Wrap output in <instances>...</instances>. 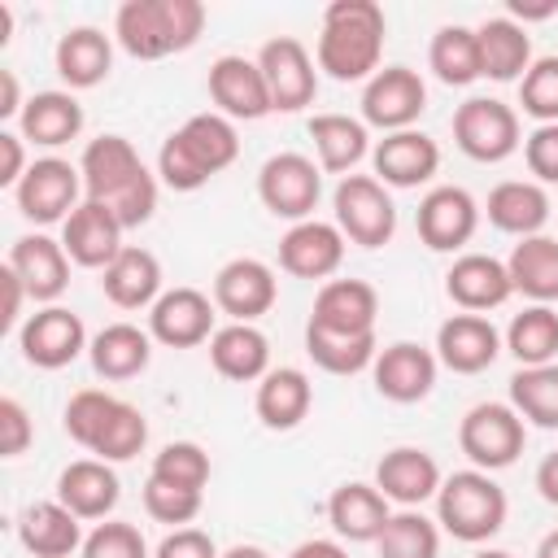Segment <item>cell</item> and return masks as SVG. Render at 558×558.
Instances as JSON below:
<instances>
[{
  "instance_id": "55",
  "label": "cell",
  "mask_w": 558,
  "mask_h": 558,
  "mask_svg": "<svg viewBox=\"0 0 558 558\" xmlns=\"http://www.w3.org/2000/svg\"><path fill=\"white\" fill-rule=\"evenodd\" d=\"M26 100H22V87H17V74L13 70H0V118H22Z\"/></svg>"
},
{
  "instance_id": "46",
  "label": "cell",
  "mask_w": 558,
  "mask_h": 558,
  "mask_svg": "<svg viewBox=\"0 0 558 558\" xmlns=\"http://www.w3.org/2000/svg\"><path fill=\"white\" fill-rule=\"evenodd\" d=\"M148 475H157L166 484H179V488L205 493V484H209V453L196 440H170V445L157 449Z\"/></svg>"
},
{
  "instance_id": "17",
  "label": "cell",
  "mask_w": 558,
  "mask_h": 558,
  "mask_svg": "<svg viewBox=\"0 0 558 558\" xmlns=\"http://www.w3.org/2000/svg\"><path fill=\"white\" fill-rule=\"evenodd\" d=\"M279 301V279L262 257H231L214 275V305L231 323H257Z\"/></svg>"
},
{
  "instance_id": "31",
  "label": "cell",
  "mask_w": 558,
  "mask_h": 558,
  "mask_svg": "<svg viewBox=\"0 0 558 558\" xmlns=\"http://www.w3.org/2000/svg\"><path fill=\"white\" fill-rule=\"evenodd\" d=\"M100 292L109 296V305L118 310H153L157 296L166 292L161 288V262L157 253L140 248V244H126L105 270H100Z\"/></svg>"
},
{
  "instance_id": "35",
  "label": "cell",
  "mask_w": 558,
  "mask_h": 558,
  "mask_svg": "<svg viewBox=\"0 0 558 558\" xmlns=\"http://www.w3.org/2000/svg\"><path fill=\"white\" fill-rule=\"evenodd\" d=\"M78 131H83V105L65 87L35 92L17 118V135L26 144H39V148H61V144L78 140Z\"/></svg>"
},
{
  "instance_id": "24",
  "label": "cell",
  "mask_w": 558,
  "mask_h": 558,
  "mask_svg": "<svg viewBox=\"0 0 558 558\" xmlns=\"http://www.w3.org/2000/svg\"><path fill=\"white\" fill-rule=\"evenodd\" d=\"M501 331L484 314H449L436 327V362L453 375H480L501 353Z\"/></svg>"
},
{
  "instance_id": "52",
  "label": "cell",
  "mask_w": 558,
  "mask_h": 558,
  "mask_svg": "<svg viewBox=\"0 0 558 558\" xmlns=\"http://www.w3.org/2000/svg\"><path fill=\"white\" fill-rule=\"evenodd\" d=\"M31 436H35V427H31L26 405L17 397H0V449H4V458H22Z\"/></svg>"
},
{
  "instance_id": "60",
  "label": "cell",
  "mask_w": 558,
  "mask_h": 558,
  "mask_svg": "<svg viewBox=\"0 0 558 558\" xmlns=\"http://www.w3.org/2000/svg\"><path fill=\"white\" fill-rule=\"evenodd\" d=\"M536 558H558V527L541 536V545H536Z\"/></svg>"
},
{
  "instance_id": "19",
  "label": "cell",
  "mask_w": 558,
  "mask_h": 558,
  "mask_svg": "<svg viewBox=\"0 0 558 558\" xmlns=\"http://www.w3.org/2000/svg\"><path fill=\"white\" fill-rule=\"evenodd\" d=\"M205 87H209V100L218 105V113L231 118V122H257V118L275 113L270 87H266L257 61H248V57H235V52L218 57L209 65Z\"/></svg>"
},
{
  "instance_id": "4",
  "label": "cell",
  "mask_w": 558,
  "mask_h": 558,
  "mask_svg": "<svg viewBox=\"0 0 558 558\" xmlns=\"http://www.w3.org/2000/svg\"><path fill=\"white\" fill-rule=\"evenodd\" d=\"M61 423H65V436L100 462H131L148 445V418L140 414V405L105 388H78L65 401Z\"/></svg>"
},
{
  "instance_id": "5",
  "label": "cell",
  "mask_w": 558,
  "mask_h": 558,
  "mask_svg": "<svg viewBox=\"0 0 558 558\" xmlns=\"http://www.w3.org/2000/svg\"><path fill=\"white\" fill-rule=\"evenodd\" d=\"M205 31L201 0H126L113 13V44L135 61L187 52Z\"/></svg>"
},
{
  "instance_id": "13",
  "label": "cell",
  "mask_w": 558,
  "mask_h": 558,
  "mask_svg": "<svg viewBox=\"0 0 558 558\" xmlns=\"http://www.w3.org/2000/svg\"><path fill=\"white\" fill-rule=\"evenodd\" d=\"M266 87H270V105L275 113H301L305 105H314L318 96V70H314V57L305 52L301 39L292 35H275L262 44V52L253 57Z\"/></svg>"
},
{
  "instance_id": "6",
  "label": "cell",
  "mask_w": 558,
  "mask_h": 558,
  "mask_svg": "<svg viewBox=\"0 0 558 558\" xmlns=\"http://www.w3.org/2000/svg\"><path fill=\"white\" fill-rule=\"evenodd\" d=\"M506 514H510V501H506V488L488 475V471H453L440 480V493H436V523L440 532H449L453 541L462 545H484L493 541L501 527H506Z\"/></svg>"
},
{
  "instance_id": "12",
  "label": "cell",
  "mask_w": 558,
  "mask_h": 558,
  "mask_svg": "<svg viewBox=\"0 0 558 558\" xmlns=\"http://www.w3.org/2000/svg\"><path fill=\"white\" fill-rule=\"evenodd\" d=\"M423 109H427V83L410 65H379V74L366 78L362 87V122L384 135L410 131L423 118Z\"/></svg>"
},
{
  "instance_id": "1",
  "label": "cell",
  "mask_w": 558,
  "mask_h": 558,
  "mask_svg": "<svg viewBox=\"0 0 558 558\" xmlns=\"http://www.w3.org/2000/svg\"><path fill=\"white\" fill-rule=\"evenodd\" d=\"M83 196L105 205L126 231L144 227L157 209V174L144 166V157L135 153V144L126 135H96L87 140L83 157Z\"/></svg>"
},
{
  "instance_id": "54",
  "label": "cell",
  "mask_w": 558,
  "mask_h": 558,
  "mask_svg": "<svg viewBox=\"0 0 558 558\" xmlns=\"http://www.w3.org/2000/svg\"><path fill=\"white\" fill-rule=\"evenodd\" d=\"M0 288H4V310H0V323H4V327H17V318H22V301H31V296H26L22 279H17L9 266L0 270Z\"/></svg>"
},
{
  "instance_id": "3",
  "label": "cell",
  "mask_w": 558,
  "mask_h": 558,
  "mask_svg": "<svg viewBox=\"0 0 558 558\" xmlns=\"http://www.w3.org/2000/svg\"><path fill=\"white\" fill-rule=\"evenodd\" d=\"M240 157L235 122L214 113H192L179 131H170L157 148V179L170 192H201L214 174H222Z\"/></svg>"
},
{
  "instance_id": "23",
  "label": "cell",
  "mask_w": 558,
  "mask_h": 558,
  "mask_svg": "<svg viewBox=\"0 0 558 558\" xmlns=\"http://www.w3.org/2000/svg\"><path fill=\"white\" fill-rule=\"evenodd\" d=\"M371 166H375V179H379L384 187H401V192H405V187L427 183V179L440 170V144H436L427 131H418V126L392 131V135L375 140Z\"/></svg>"
},
{
  "instance_id": "9",
  "label": "cell",
  "mask_w": 558,
  "mask_h": 558,
  "mask_svg": "<svg viewBox=\"0 0 558 558\" xmlns=\"http://www.w3.org/2000/svg\"><path fill=\"white\" fill-rule=\"evenodd\" d=\"M453 144L484 166H497L506 157L519 153L523 144V126H519V109L497 100V96H471L453 109Z\"/></svg>"
},
{
  "instance_id": "37",
  "label": "cell",
  "mask_w": 558,
  "mask_h": 558,
  "mask_svg": "<svg viewBox=\"0 0 558 558\" xmlns=\"http://www.w3.org/2000/svg\"><path fill=\"white\" fill-rule=\"evenodd\" d=\"M87 357H92V371L100 379L122 384V379H135V375L148 371V362H153V336L140 331L135 323H109V327H100L92 336Z\"/></svg>"
},
{
  "instance_id": "61",
  "label": "cell",
  "mask_w": 558,
  "mask_h": 558,
  "mask_svg": "<svg viewBox=\"0 0 558 558\" xmlns=\"http://www.w3.org/2000/svg\"><path fill=\"white\" fill-rule=\"evenodd\" d=\"M471 558H514V554H506V549H480V554H471Z\"/></svg>"
},
{
  "instance_id": "43",
  "label": "cell",
  "mask_w": 558,
  "mask_h": 558,
  "mask_svg": "<svg viewBox=\"0 0 558 558\" xmlns=\"http://www.w3.org/2000/svg\"><path fill=\"white\" fill-rule=\"evenodd\" d=\"M305 353L327 375H362L375 366L379 340H375V331L371 336H344V331H323V327L305 323Z\"/></svg>"
},
{
  "instance_id": "25",
  "label": "cell",
  "mask_w": 558,
  "mask_h": 558,
  "mask_svg": "<svg viewBox=\"0 0 558 558\" xmlns=\"http://www.w3.org/2000/svg\"><path fill=\"white\" fill-rule=\"evenodd\" d=\"M445 292L462 314H488L514 296V283L506 262H497L493 253H462L445 270Z\"/></svg>"
},
{
  "instance_id": "18",
  "label": "cell",
  "mask_w": 558,
  "mask_h": 558,
  "mask_svg": "<svg viewBox=\"0 0 558 558\" xmlns=\"http://www.w3.org/2000/svg\"><path fill=\"white\" fill-rule=\"evenodd\" d=\"M436 349H423L414 340H397V344H384L375 366H371V379H375V392L392 405H414L423 397H432L436 388Z\"/></svg>"
},
{
  "instance_id": "33",
  "label": "cell",
  "mask_w": 558,
  "mask_h": 558,
  "mask_svg": "<svg viewBox=\"0 0 558 558\" xmlns=\"http://www.w3.org/2000/svg\"><path fill=\"white\" fill-rule=\"evenodd\" d=\"M314 405V384L301 366H270L262 379H257V397H253V410L262 418V427L270 432H292L305 423Z\"/></svg>"
},
{
  "instance_id": "40",
  "label": "cell",
  "mask_w": 558,
  "mask_h": 558,
  "mask_svg": "<svg viewBox=\"0 0 558 558\" xmlns=\"http://www.w3.org/2000/svg\"><path fill=\"white\" fill-rule=\"evenodd\" d=\"M514 292H523L532 305H554L558 301V240L554 235H527L510 248L506 257Z\"/></svg>"
},
{
  "instance_id": "16",
  "label": "cell",
  "mask_w": 558,
  "mask_h": 558,
  "mask_svg": "<svg viewBox=\"0 0 558 558\" xmlns=\"http://www.w3.org/2000/svg\"><path fill=\"white\" fill-rule=\"evenodd\" d=\"M214 318H218L214 296L179 283V288H166L157 296V305L148 310V336L166 349H196L218 331Z\"/></svg>"
},
{
  "instance_id": "22",
  "label": "cell",
  "mask_w": 558,
  "mask_h": 558,
  "mask_svg": "<svg viewBox=\"0 0 558 558\" xmlns=\"http://www.w3.org/2000/svg\"><path fill=\"white\" fill-rule=\"evenodd\" d=\"M440 466H436V458L427 453V449H418V445H397V449H388L379 462H375V488L392 501V506H401V510H418L423 501H436V493H440Z\"/></svg>"
},
{
  "instance_id": "44",
  "label": "cell",
  "mask_w": 558,
  "mask_h": 558,
  "mask_svg": "<svg viewBox=\"0 0 558 558\" xmlns=\"http://www.w3.org/2000/svg\"><path fill=\"white\" fill-rule=\"evenodd\" d=\"M510 405L523 423L558 432V362L545 366H519L510 375Z\"/></svg>"
},
{
  "instance_id": "20",
  "label": "cell",
  "mask_w": 558,
  "mask_h": 558,
  "mask_svg": "<svg viewBox=\"0 0 558 558\" xmlns=\"http://www.w3.org/2000/svg\"><path fill=\"white\" fill-rule=\"evenodd\" d=\"M4 266L22 279V288H26V296H31L35 305H57L61 292L70 288V266H74V262H70V253L61 248V240L35 231V235H17V240H13Z\"/></svg>"
},
{
  "instance_id": "51",
  "label": "cell",
  "mask_w": 558,
  "mask_h": 558,
  "mask_svg": "<svg viewBox=\"0 0 558 558\" xmlns=\"http://www.w3.org/2000/svg\"><path fill=\"white\" fill-rule=\"evenodd\" d=\"M153 558H222V549L214 545L209 532H201V527L187 523V527H170V532L157 541Z\"/></svg>"
},
{
  "instance_id": "34",
  "label": "cell",
  "mask_w": 558,
  "mask_h": 558,
  "mask_svg": "<svg viewBox=\"0 0 558 558\" xmlns=\"http://www.w3.org/2000/svg\"><path fill=\"white\" fill-rule=\"evenodd\" d=\"M17 541L26 554L35 558H70L83 549V519L70 514L57 497L52 501H31L22 514H17Z\"/></svg>"
},
{
  "instance_id": "7",
  "label": "cell",
  "mask_w": 558,
  "mask_h": 558,
  "mask_svg": "<svg viewBox=\"0 0 558 558\" xmlns=\"http://www.w3.org/2000/svg\"><path fill=\"white\" fill-rule=\"evenodd\" d=\"M331 222L357 248H384L397 235V205L392 192L375 174H344L331 192Z\"/></svg>"
},
{
  "instance_id": "28",
  "label": "cell",
  "mask_w": 558,
  "mask_h": 558,
  "mask_svg": "<svg viewBox=\"0 0 558 558\" xmlns=\"http://www.w3.org/2000/svg\"><path fill=\"white\" fill-rule=\"evenodd\" d=\"M122 222L105 209V205H96V201H83L65 222H61V248L70 253V262L74 266H83V270H105L126 244H122Z\"/></svg>"
},
{
  "instance_id": "49",
  "label": "cell",
  "mask_w": 558,
  "mask_h": 558,
  "mask_svg": "<svg viewBox=\"0 0 558 558\" xmlns=\"http://www.w3.org/2000/svg\"><path fill=\"white\" fill-rule=\"evenodd\" d=\"M78 554H83V558H153L144 532H140L135 523H122V519L96 523V527L87 532V541H83Z\"/></svg>"
},
{
  "instance_id": "8",
  "label": "cell",
  "mask_w": 558,
  "mask_h": 558,
  "mask_svg": "<svg viewBox=\"0 0 558 558\" xmlns=\"http://www.w3.org/2000/svg\"><path fill=\"white\" fill-rule=\"evenodd\" d=\"M527 445V423L510 401H480L458 423V449L475 471H506Z\"/></svg>"
},
{
  "instance_id": "14",
  "label": "cell",
  "mask_w": 558,
  "mask_h": 558,
  "mask_svg": "<svg viewBox=\"0 0 558 558\" xmlns=\"http://www.w3.org/2000/svg\"><path fill=\"white\" fill-rule=\"evenodd\" d=\"M87 327L74 310L65 305H39L22 327H17V349L35 371H61L78 353H87Z\"/></svg>"
},
{
  "instance_id": "42",
  "label": "cell",
  "mask_w": 558,
  "mask_h": 558,
  "mask_svg": "<svg viewBox=\"0 0 558 558\" xmlns=\"http://www.w3.org/2000/svg\"><path fill=\"white\" fill-rule=\"evenodd\" d=\"M427 65H432V74H436L445 87H471L475 78H484L475 26H458V22L440 26V31L432 35Z\"/></svg>"
},
{
  "instance_id": "59",
  "label": "cell",
  "mask_w": 558,
  "mask_h": 558,
  "mask_svg": "<svg viewBox=\"0 0 558 558\" xmlns=\"http://www.w3.org/2000/svg\"><path fill=\"white\" fill-rule=\"evenodd\" d=\"M222 558H270L262 545H231V549H222Z\"/></svg>"
},
{
  "instance_id": "21",
  "label": "cell",
  "mask_w": 558,
  "mask_h": 558,
  "mask_svg": "<svg viewBox=\"0 0 558 558\" xmlns=\"http://www.w3.org/2000/svg\"><path fill=\"white\" fill-rule=\"evenodd\" d=\"M344 235L336 222H323V218H305V222H292L279 240V266L292 275V279H331L344 262Z\"/></svg>"
},
{
  "instance_id": "50",
  "label": "cell",
  "mask_w": 558,
  "mask_h": 558,
  "mask_svg": "<svg viewBox=\"0 0 558 558\" xmlns=\"http://www.w3.org/2000/svg\"><path fill=\"white\" fill-rule=\"evenodd\" d=\"M523 161H527V170L541 187L558 183V122L536 126L532 135H523Z\"/></svg>"
},
{
  "instance_id": "47",
  "label": "cell",
  "mask_w": 558,
  "mask_h": 558,
  "mask_svg": "<svg viewBox=\"0 0 558 558\" xmlns=\"http://www.w3.org/2000/svg\"><path fill=\"white\" fill-rule=\"evenodd\" d=\"M519 105L536 126L558 122V57H536L519 78Z\"/></svg>"
},
{
  "instance_id": "56",
  "label": "cell",
  "mask_w": 558,
  "mask_h": 558,
  "mask_svg": "<svg viewBox=\"0 0 558 558\" xmlns=\"http://www.w3.org/2000/svg\"><path fill=\"white\" fill-rule=\"evenodd\" d=\"M536 493H541V501L558 506V449L541 458V466H536Z\"/></svg>"
},
{
  "instance_id": "32",
  "label": "cell",
  "mask_w": 558,
  "mask_h": 558,
  "mask_svg": "<svg viewBox=\"0 0 558 558\" xmlns=\"http://www.w3.org/2000/svg\"><path fill=\"white\" fill-rule=\"evenodd\" d=\"M488 222L514 240H527V235H541L549 214H554V201L549 192L536 183V179H506L488 192V205H484Z\"/></svg>"
},
{
  "instance_id": "41",
  "label": "cell",
  "mask_w": 558,
  "mask_h": 558,
  "mask_svg": "<svg viewBox=\"0 0 558 558\" xmlns=\"http://www.w3.org/2000/svg\"><path fill=\"white\" fill-rule=\"evenodd\" d=\"M506 353L519 362V366H545V362H558V310L554 305H523L506 336H501Z\"/></svg>"
},
{
  "instance_id": "10",
  "label": "cell",
  "mask_w": 558,
  "mask_h": 558,
  "mask_svg": "<svg viewBox=\"0 0 558 558\" xmlns=\"http://www.w3.org/2000/svg\"><path fill=\"white\" fill-rule=\"evenodd\" d=\"M323 196V166L305 153H275L257 170V201L288 222L314 218Z\"/></svg>"
},
{
  "instance_id": "38",
  "label": "cell",
  "mask_w": 558,
  "mask_h": 558,
  "mask_svg": "<svg viewBox=\"0 0 558 558\" xmlns=\"http://www.w3.org/2000/svg\"><path fill=\"white\" fill-rule=\"evenodd\" d=\"M475 39H480V65H484V78L493 83H514L527 74V65L536 61L532 57V35L527 26H519L514 17H488L475 26Z\"/></svg>"
},
{
  "instance_id": "36",
  "label": "cell",
  "mask_w": 558,
  "mask_h": 558,
  "mask_svg": "<svg viewBox=\"0 0 558 558\" xmlns=\"http://www.w3.org/2000/svg\"><path fill=\"white\" fill-rule=\"evenodd\" d=\"M209 362L231 384H257L270 371V340L253 323H227L209 336Z\"/></svg>"
},
{
  "instance_id": "11",
  "label": "cell",
  "mask_w": 558,
  "mask_h": 558,
  "mask_svg": "<svg viewBox=\"0 0 558 558\" xmlns=\"http://www.w3.org/2000/svg\"><path fill=\"white\" fill-rule=\"evenodd\" d=\"M13 201H17V214L26 222H39V227L65 222L87 201L83 196V170L70 166L65 157H35L31 170L22 174V183L13 187Z\"/></svg>"
},
{
  "instance_id": "29",
  "label": "cell",
  "mask_w": 558,
  "mask_h": 558,
  "mask_svg": "<svg viewBox=\"0 0 558 558\" xmlns=\"http://www.w3.org/2000/svg\"><path fill=\"white\" fill-rule=\"evenodd\" d=\"M375 318H379V292L366 279H327L310 314L314 327L344 331V336H371Z\"/></svg>"
},
{
  "instance_id": "39",
  "label": "cell",
  "mask_w": 558,
  "mask_h": 558,
  "mask_svg": "<svg viewBox=\"0 0 558 558\" xmlns=\"http://www.w3.org/2000/svg\"><path fill=\"white\" fill-rule=\"evenodd\" d=\"M310 140H314V153H318V166L327 174H353V166L371 153V126L362 118H349V113H314L305 122Z\"/></svg>"
},
{
  "instance_id": "26",
  "label": "cell",
  "mask_w": 558,
  "mask_h": 558,
  "mask_svg": "<svg viewBox=\"0 0 558 558\" xmlns=\"http://www.w3.org/2000/svg\"><path fill=\"white\" fill-rule=\"evenodd\" d=\"M122 497V480L113 471V462H100V458H74L70 466H61L57 475V501L87 519V523H105L113 514Z\"/></svg>"
},
{
  "instance_id": "53",
  "label": "cell",
  "mask_w": 558,
  "mask_h": 558,
  "mask_svg": "<svg viewBox=\"0 0 558 558\" xmlns=\"http://www.w3.org/2000/svg\"><path fill=\"white\" fill-rule=\"evenodd\" d=\"M26 170H31V161H26V140L13 135V131H0V187L13 192Z\"/></svg>"
},
{
  "instance_id": "15",
  "label": "cell",
  "mask_w": 558,
  "mask_h": 558,
  "mask_svg": "<svg viewBox=\"0 0 558 558\" xmlns=\"http://www.w3.org/2000/svg\"><path fill=\"white\" fill-rule=\"evenodd\" d=\"M414 227L432 253H458L471 244V235L480 227V201L458 183H440L418 201Z\"/></svg>"
},
{
  "instance_id": "30",
  "label": "cell",
  "mask_w": 558,
  "mask_h": 558,
  "mask_svg": "<svg viewBox=\"0 0 558 558\" xmlns=\"http://www.w3.org/2000/svg\"><path fill=\"white\" fill-rule=\"evenodd\" d=\"M52 65H57L65 92L100 87L113 70V39L100 26H70L52 48Z\"/></svg>"
},
{
  "instance_id": "58",
  "label": "cell",
  "mask_w": 558,
  "mask_h": 558,
  "mask_svg": "<svg viewBox=\"0 0 558 558\" xmlns=\"http://www.w3.org/2000/svg\"><path fill=\"white\" fill-rule=\"evenodd\" d=\"M554 13H558V0H545V4L510 0V4H506V17H514L519 26H527V22H545V17H554Z\"/></svg>"
},
{
  "instance_id": "57",
  "label": "cell",
  "mask_w": 558,
  "mask_h": 558,
  "mask_svg": "<svg viewBox=\"0 0 558 558\" xmlns=\"http://www.w3.org/2000/svg\"><path fill=\"white\" fill-rule=\"evenodd\" d=\"M288 558H349V549L340 545V541H327V536H310V541H301Z\"/></svg>"
},
{
  "instance_id": "48",
  "label": "cell",
  "mask_w": 558,
  "mask_h": 558,
  "mask_svg": "<svg viewBox=\"0 0 558 558\" xmlns=\"http://www.w3.org/2000/svg\"><path fill=\"white\" fill-rule=\"evenodd\" d=\"M201 506H205V493H196V488H179V484H166V480H157V475L144 480V510H148V519H157V523L187 527V523L201 514Z\"/></svg>"
},
{
  "instance_id": "2",
  "label": "cell",
  "mask_w": 558,
  "mask_h": 558,
  "mask_svg": "<svg viewBox=\"0 0 558 558\" xmlns=\"http://www.w3.org/2000/svg\"><path fill=\"white\" fill-rule=\"evenodd\" d=\"M388 17L375 0H331L318 31V70L336 83H366L384 61Z\"/></svg>"
},
{
  "instance_id": "27",
  "label": "cell",
  "mask_w": 558,
  "mask_h": 558,
  "mask_svg": "<svg viewBox=\"0 0 558 558\" xmlns=\"http://www.w3.org/2000/svg\"><path fill=\"white\" fill-rule=\"evenodd\" d=\"M388 519H392V501L366 480H344L327 497V523L349 545H375Z\"/></svg>"
},
{
  "instance_id": "45",
  "label": "cell",
  "mask_w": 558,
  "mask_h": 558,
  "mask_svg": "<svg viewBox=\"0 0 558 558\" xmlns=\"http://www.w3.org/2000/svg\"><path fill=\"white\" fill-rule=\"evenodd\" d=\"M379 558H440V523L423 510H397L375 541Z\"/></svg>"
}]
</instances>
